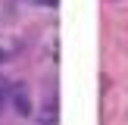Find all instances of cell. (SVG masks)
Returning a JSON list of instances; mask_svg holds the SVG:
<instances>
[{"mask_svg":"<svg viewBox=\"0 0 128 125\" xmlns=\"http://www.w3.org/2000/svg\"><path fill=\"white\" fill-rule=\"evenodd\" d=\"M3 60H6V53H3V50H0V62H3Z\"/></svg>","mask_w":128,"mask_h":125,"instance_id":"obj_4","label":"cell"},{"mask_svg":"<svg viewBox=\"0 0 128 125\" xmlns=\"http://www.w3.org/2000/svg\"><path fill=\"white\" fill-rule=\"evenodd\" d=\"M41 3H47V6H53V3H56V0H41Z\"/></svg>","mask_w":128,"mask_h":125,"instance_id":"obj_3","label":"cell"},{"mask_svg":"<svg viewBox=\"0 0 128 125\" xmlns=\"http://www.w3.org/2000/svg\"><path fill=\"white\" fill-rule=\"evenodd\" d=\"M6 94H10V91H6V81L0 78V110H3V103H6Z\"/></svg>","mask_w":128,"mask_h":125,"instance_id":"obj_2","label":"cell"},{"mask_svg":"<svg viewBox=\"0 0 128 125\" xmlns=\"http://www.w3.org/2000/svg\"><path fill=\"white\" fill-rule=\"evenodd\" d=\"M12 100H16V110L22 112V116H28V112H31V106H28V97H25V88H16Z\"/></svg>","mask_w":128,"mask_h":125,"instance_id":"obj_1","label":"cell"}]
</instances>
